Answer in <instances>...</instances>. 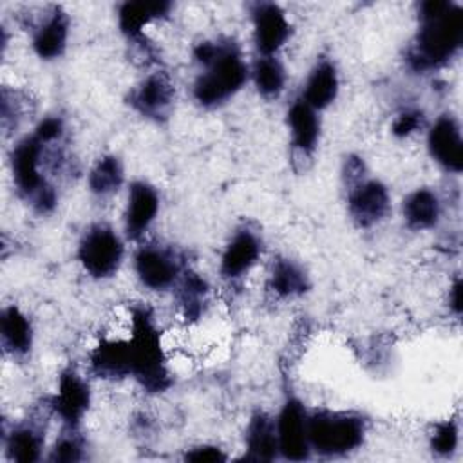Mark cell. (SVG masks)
Here are the masks:
<instances>
[{
  "instance_id": "6da1fadb",
  "label": "cell",
  "mask_w": 463,
  "mask_h": 463,
  "mask_svg": "<svg viewBox=\"0 0 463 463\" xmlns=\"http://www.w3.org/2000/svg\"><path fill=\"white\" fill-rule=\"evenodd\" d=\"M463 42V13L450 2L429 0L420 7V33L409 61L416 71L443 65Z\"/></svg>"
},
{
  "instance_id": "7a4b0ae2",
  "label": "cell",
  "mask_w": 463,
  "mask_h": 463,
  "mask_svg": "<svg viewBox=\"0 0 463 463\" xmlns=\"http://www.w3.org/2000/svg\"><path fill=\"white\" fill-rule=\"evenodd\" d=\"M206 71L194 83V98L203 107H217L242 89L248 67L237 49L217 43L213 56L204 63Z\"/></svg>"
},
{
  "instance_id": "3957f363",
  "label": "cell",
  "mask_w": 463,
  "mask_h": 463,
  "mask_svg": "<svg viewBox=\"0 0 463 463\" xmlns=\"http://www.w3.org/2000/svg\"><path fill=\"white\" fill-rule=\"evenodd\" d=\"M130 342V373L141 385L152 392H159L168 385V373L163 360L157 331L145 311L134 313Z\"/></svg>"
},
{
  "instance_id": "277c9868",
  "label": "cell",
  "mask_w": 463,
  "mask_h": 463,
  "mask_svg": "<svg viewBox=\"0 0 463 463\" xmlns=\"http://www.w3.org/2000/svg\"><path fill=\"white\" fill-rule=\"evenodd\" d=\"M43 143L33 134L18 141L11 152V172L18 192L45 213L56 206V192L49 186L40 172Z\"/></svg>"
},
{
  "instance_id": "5b68a950",
  "label": "cell",
  "mask_w": 463,
  "mask_h": 463,
  "mask_svg": "<svg viewBox=\"0 0 463 463\" xmlns=\"http://www.w3.org/2000/svg\"><path fill=\"white\" fill-rule=\"evenodd\" d=\"M364 420L344 412H317L307 418L309 447L322 456H340L362 445Z\"/></svg>"
},
{
  "instance_id": "8992f818",
  "label": "cell",
  "mask_w": 463,
  "mask_h": 463,
  "mask_svg": "<svg viewBox=\"0 0 463 463\" xmlns=\"http://www.w3.org/2000/svg\"><path fill=\"white\" fill-rule=\"evenodd\" d=\"M78 259L89 275L96 279L112 277L123 259L121 239L109 226H92L80 242Z\"/></svg>"
},
{
  "instance_id": "52a82bcc",
  "label": "cell",
  "mask_w": 463,
  "mask_h": 463,
  "mask_svg": "<svg viewBox=\"0 0 463 463\" xmlns=\"http://www.w3.org/2000/svg\"><path fill=\"white\" fill-rule=\"evenodd\" d=\"M279 454L291 461H302L309 456L311 447L307 439V416L298 400H288L275 421Z\"/></svg>"
},
{
  "instance_id": "ba28073f",
  "label": "cell",
  "mask_w": 463,
  "mask_h": 463,
  "mask_svg": "<svg viewBox=\"0 0 463 463\" xmlns=\"http://www.w3.org/2000/svg\"><path fill=\"white\" fill-rule=\"evenodd\" d=\"M347 206L353 221L365 228L373 226L387 215L391 208V197L380 181H360L351 188Z\"/></svg>"
},
{
  "instance_id": "9c48e42d",
  "label": "cell",
  "mask_w": 463,
  "mask_h": 463,
  "mask_svg": "<svg viewBox=\"0 0 463 463\" xmlns=\"http://www.w3.org/2000/svg\"><path fill=\"white\" fill-rule=\"evenodd\" d=\"M253 14V38L262 56H273L289 38V22L277 4H257Z\"/></svg>"
},
{
  "instance_id": "30bf717a",
  "label": "cell",
  "mask_w": 463,
  "mask_h": 463,
  "mask_svg": "<svg viewBox=\"0 0 463 463\" xmlns=\"http://www.w3.org/2000/svg\"><path fill=\"white\" fill-rule=\"evenodd\" d=\"M430 156L447 170L461 172L463 168V143L459 125L452 116H441L429 130Z\"/></svg>"
},
{
  "instance_id": "8fae6325",
  "label": "cell",
  "mask_w": 463,
  "mask_h": 463,
  "mask_svg": "<svg viewBox=\"0 0 463 463\" xmlns=\"http://www.w3.org/2000/svg\"><path fill=\"white\" fill-rule=\"evenodd\" d=\"M159 210V195L154 186L145 181H136L128 190L125 210V230L130 239L141 237L154 222Z\"/></svg>"
},
{
  "instance_id": "7c38bea8",
  "label": "cell",
  "mask_w": 463,
  "mask_h": 463,
  "mask_svg": "<svg viewBox=\"0 0 463 463\" xmlns=\"http://www.w3.org/2000/svg\"><path fill=\"white\" fill-rule=\"evenodd\" d=\"M177 271L174 257L154 246L141 248L136 255V273L141 284L154 291L170 288L177 279Z\"/></svg>"
},
{
  "instance_id": "4fadbf2b",
  "label": "cell",
  "mask_w": 463,
  "mask_h": 463,
  "mask_svg": "<svg viewBox=\"0 0 463 463\" xmlns=\"http://www.w3.org/2000/svg\"><path fill=\"white\" fill-rule=\"evenodd\" d=\"M89 402L90 394L87 383L74 371H65L60 376L58 392L52 400L56 414L69 425H76L89 409Z\"/></svg>"
},
{
  "instance_id": "5bb4252c",
  "label": "cell",
  "mask_w": 463,
  "mask_h": 463,
  "mask_svg": "<svg viewBox=\"0 0 463 463\" xmlns=\"http://www.w3.org/2000/svg\"><path fill=\"white\" fill-rule=\"evenodd\" d=\"M260 255V244L255 233L242 230L233 235L221 257V273L226 279H239L248 273Z\"/></svg>"
},
{
  "instance_id": "9a60e30c",
  "label": "cell",
  "mask_w": 463,
  "mask_h": 463,
  "mask_svg": "<svg viewBox=\"0 0 463 463\" xmlns=\"http://www.w3.org/2000/svg\"><path fill=\"white\" fill-rule=\"evenodd\" d=\"M174 99V87L163 74L148 76L134 92V107L146 118L159 119L166 116Z\"/></svg>"
},
{
  "instance_id": "2e32d148",
  "label": "cell",
  "mask_w": 463,
  "mask_h": 463,
  "mask_svg": "<svg viewBox=\"0 0 463 463\" xmlns=\"http://www.w3.org/2000/svg\"><path fill=\"white\" fill-rule=\"evenodd\" d=\"M288 125H289L293 146L302 154L313 152L320 134L317 110L309 107L304 99H297L288 110Z\"/></svg>"
},
{
  "instance_id": "e0dca14e",
  "label": "cell",
  "mask_w": 463,
  "mask_h": 463,
  "mask_svg": "<svg viewBox=\"0 0 463 463\" xmlns=\"http://www.w3.org/2000/svg\"><path fill=\"white\" fill-rule=\"evenodd\" d=\"M246 459L269 461L279 454V439L275 421L264 412H257L246 430Z\"/></svg>"
},
{
  "instance_id": "ac0fdd59",
  "label": "cell",
  "mask_w": 463,
  "mask_h": 463,
  "mask_svg": "<svg viewBox=\"0 0 463 463\" xmlns=\"http://www.w3.org/2000/svg\"><path fill=\"white\" fill-rule=\"evenodd\" d=\"M338 74L331 61L322 60L311 71L306 87H304V101L315 110L326 109L331 105L338 94Z\"/></svg>"
},
{
  "instance_id": "d6986e66",
  "label": "cell",
  "mask_w": 463,
  "mask_h": 463,
  "mask_svg": "<svg viewBox=\"0 0 463 463\" xmlns=\"http://www.w3.org/2000/svg\"><path fill=\"white\" fill-rule=\"evenodd\" d=\"M69 36L67 16L54 11L34 33L33 49L42 60H54L63 54Z\"/></svg>"
},
{
  "instance_id": "ffe728a7",
  "label": "cell",
  "mask_w": 463,
  "mask_h": 463,
  "mask_svg": "<svg viewBox=\"0 0 463 463\" xmlns=\"http://www.w3.org/2000/svg\"><path fill=\"white\" fill-rule=\"evenodd\" d=\"M0 333L5 351L13 356H24L31 351L33 327L29 318L16 306H9L2 311Z\"/></svg>"
},
{
  "instance_id": "44dd1931",
  "label": "cell",
  "mask_w": 463,
  "mask_h": 463,
  "mask_svg": "<svg viewBox=\"0 0 463 463\" xmlns=\"http://www.w3.org/2000/svg\"><path fill=\"white\" fill-rule=\"evenodd\" d=\"M402 212L412 230H429L439 219V201L434 192L420 188L403 199Z\"/></svg>"
},
{
  "instance_id": "7402d4cb",
  "label": "cell",
  "mask_w": 463,
  "mask_h": 463,
  "mask_svg": "<svg viewBox=\"0 0 463 463\" xmlns=\"http://www.w3.org/2000/svg\"><path fill=\"white\" fill-rule=\"evenodd\" d=\"M130 342H105L92 353V369L99 376H123L130 373Z\"/></svg>"
},
{
  "instance_id": "603a6c76",
  "label": "cell",
  "mask_w": 463,
  "mask_h": 463,
  "mask_svg": "<svg viewBox=\"0 0 463 463\" xmlns=\"http://www.w3.org/2000/svg\"><path fill=\"white\" fill-rule=\"evenodd\" d=\"M170 4L166 2H127L119 9V27L121 31L134 38L139 36L141 31L156 18L166 14Z\"/></svg>"
},
{
  "instance_id": "cb8c5ba5",
  "label": "cell",
  "mask_w": 463,
  "mask_h": 463,
  "mask_svg": "<svg viewBox=\"0 0 463 463\" xmlns=\"http://www.w3.org/2000/svg\"><path fill=\"white\" fill-rule=\"evenodd\" d=\"M123 183V166L116 156L101 157L89 174V188L99 197H109Z\"/></svg>"
},
{
  "instance_id": "d4e9b609",
  "label": "cell",
  "mask_w": 463,
  "mask_h": 463,
  "mask_svg": "<svg viewBox=\"0 0 463 463\" xmlns=\"http://www.w3.org/2000/svg\"><path fill=\"white\" fill-rule=\"evenodd\" d=\"M7 458L20 463H33L40 459L42 436L33 427H16L5 441Z\"/></svg>"
},
{
  "instance_id": "484cf974",
  "label": "cell",
  "mask_w": 463,
  "mask_h": 463,
  "mask_svg": "<svg viewBox=\"0 0 463 463\" xmlns=\"http://www.w3.org/2000/svg\"><path fill=\"white\" fill-rule=\"evenodd\" d=\"M269 286L279 297H295L307 289V277L295 262L282 259L273 266Z\"/></svg>"
},
{
  "instance_id": "4316f807",
  "label": "cell",
  "mask_w": 463,
  "mask_h": 463,
  "mask_svg": "<svg viewBox=\"0 0 463 463\" xmlns=\"http://www.w3.org/2000/svg\"><path fill=\"white\" fill-rule=\"evenodd\" d=\"M253 81L262 96L275 98L284 89L286 71L275 56H262L253 67Z\"/></svg>"
},
{
  "instance_id": "83f0119b",
  "label": "cell",
  "mask_w": 463,
  "mask_h": 463,
  "mask_svg": "<svg viewBox=\"0 0 463 463\" xmlns=\"http://www.w3.org/2000/svg\"><path fill=\"white\" fill-rule=\"evenodd\" d=\"M458 447V427L454 421L439 423L430 436V449L439 456H449Z\"/></svg>"
},
{
  "instance_id": "f1b7e54d",
  "label": "cell",
  "mask_w": 463,
  "mask_h": 463,
  "mask_svg": "<svg viewBox=\"0 0 463 463\" xmlns=\"http://www.w3.org/2000/svg\"><path fill=\"white\" fill-rule=\"evenodd\" d=\"M204 293H206V282L195 273L186 275V279L183 282V304L186 306V309L190 313H194L195 307L199 309V304H201Z\"/></svg>"
},
{
  "instance_id": "f546056e",
  "label": "cell",
  "mask_w": 463,
  "mask_h": 463,
  "mask_svg": "<svg viewBox=\"0 0 463 463\" xmlns=\"http://www.w3.org/2000/svg\"><path fill=\"white\" fill-rule=\"evenodd\" d=\"M421 127V112L418 110H405L392 121V134L398 137H407L414 134Z\"/></svg>"
},
{
  "instance_id": "4dcf8cb0",
  "label": "cell",
  "mask_w": 463,
  "mask_h": 463,
  "mask_svg": "<svg viewBox=\"0 0 463 463\" xmlns=\"http://www.w3.org/2000/svg\"><path fill=\"white\" fill-rule=\"evenodd\" d=\"M52 461H78L81 459V447L74 438H61L51 454Z\"/></svg>"
},
{
  "instance_id": "1f68e13d",
  "label": "cell",
  "mask_w": 463,
  "mask_h": 463,
  "mask_svg": "<svg viewBox=\"0 0 463 463\" xmlns=\"http://www.w3.org/2000/svg\"><path fill=\"white\" fill-rule=\"evenodd\" d=\"M63 132V123L60 118L49 116L45 119H42L34 130V136L45 145V143H52L56 141Z\"/></svg>"
},
{
  "instance_id": "d6a6232c",
  "label": "cell",
  "mask_w": 463,
  "mask_h": 463,
  "mask_svg": "<svg viewBox=\"0 0 463 463\" xmlns=\"http://www.w3.org/2000/svg\"><path fill=\"white\" fill-rule=\"evenodd\" d=\"M184 458L188 461H195V463H219V461L226 459L224 452L219 447H213V445L195 447L190 452H186Z\"/></svg>"
},
{
  "instance_id": "836d02e7",
  "label": "cell",
  "mask_w": 463,
  "mask_h": 463,
  "mask_svg": "<svg viewBox=\"0 0 463 463\" xmlns=\"http://www.w3.org/2000/svg\"><path fill=\"white\" fill-rule=\"evenodd\" d=\"M449 300H450V307L454 309V313H459L461 311V284H459V280L454 282Z\"/></svg>"
}]
</instances>
